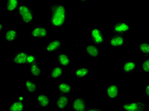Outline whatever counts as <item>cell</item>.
I'll return each instance as SVG.
<instances>
[{"label": "cell", "instance_id": "cell-1", "mask_svg": "<svg viewBox=\"0 0 149 111\" xmlns=\"http://www.w3.org/2000/svg\"><path fill=\"white\" fill-rule=\"evenodd\" d=\"M49 9L51 12L49 17V21L51 25L54 28H62L66 21L65 6L59 3H55L50 5Z\"/></svg>", "mask_w": 149, "mask_h": 111}, {"label": "cell", "instance_id": "cell-2", "mask_svg": "<svg viewBox=\"0 0 149 111\" xmlns=\"http://www.w3.org/2000/svg\"><path fill=\"white\" fill-rule=\"evenodd\" d=\"M23 24H31L35 20V13L31 6L21 4L17 10Z\"/></svg>", "mask_w": 149, "mask_h": 111}, {"label": "cell", "instance_id": "cell-3", "mask_svg": "<svg viewBox=\"0 0 149 111\" xmlns=\"http://www.w3.org/2000/svg\"><path fill=\"white\" fill-rule=\"evenodd\" d=\"M89 36L93 43L98 46L103 44L106 41L105 33L99 26L92 27L89 32Z\"/></svg>", "mask_w": 149, "mask_h": 111}, {"label": "cell", "instance_id": "cell-4", "mask_svg": "<svg viewBox=\"0 0 149 111\" xmlns=\"http://www.w3.org/2000/svg\"><path fill=\"white\" fill-rule=\"evenodd\" d=\"M132 28L130 22L123 20H118L113 22L111 34H124Z\"/></svg>", "mask_w": 149, "mask_h": 111}, {"label": "cell", "instance_id": "cell-5", "mask_svg": "<svg viewBox=\"0 0 149 111\" xmlns=\"http://www.w3.org/2000/svg\"><path fill=\"white\" fill-rule=\"evenodd\" d=\"M49 33V28L47 26L43 25H34L31 27V29H30V36L33 39L36 38L45 39Z\"/></svg>", "mask_w": 149, "mask_h": 111}, {"label": "cell", "instance_id": "cell-6", "mask_svg": "<svg viewBox=\"0 0 149 111\" xmlns=\"http://www.w3.org/2000/svg\"><path fill=\"white\" fill-rule=\"evenodd\" d=\"M29 52L24 50H19L15 52L11 57L10 62L13 65H28V60Z\"/></svg>", "mask_w": 149, "mask_h": 111}, {"label": "cell", "instance_id": "cell-7", "mask_svg": "<svg viewBox=\"0 0 149 111\" xmlns=\"http://www.w3.org/2000/svg\"><path fill=\"white\" fill-rule=\"evenodd\" d=\"M127 43V38L124 34H111L108 39V44L113 48L124 46Z\"/></svg>", "mask_w": 149, "mask_h": 111}, {"label": "cell", "instance_id": "cell-8", "mask_svg": "<svg viewBox=\"0 0 149 111\" xmlns=\"http://www.w3.org/2000/svg\"><path fill=\"white\" fill-rule=\"evenodd\" d=\"M107 99L110 101L116 100L120 93V90L118 85L115 82H110L108 84L107 90Z\"/></svg>", "mask_w": 149, "mask_h": 111}, {"label": "cell", "instance_id": "cell-9", "mask_svg": "<svg viewBox=\"0 0 149 111\" xmlns=\"http://www.w3.org/2000/svg\"><path fill=\"white\" fill-rule=\"evenodd\" d=\"M73 111H86L87 110V102L82 97H76L73 99L71 105Z\"/></svg>", "mask_w": 149, "mask_h": 111}, {"label": "cell", "instance_id": "cell-10", "mask_svg": "<svg viewBox=\"0 0 149 111\" xmlns=\"http://www.w3.org/2000/svg\"><path fill=\"white\" fill-rule=\"evenodd\" d=\"M91 71L90 67L86 65H82L78 67L74 70L73 74L74 78L77 79L82 81L84 78H86L87 76L89 75Z\"/></svg>", "mask_w": 149, "mask_h": 111}, {"label": "cell", "instance_id": "cell-11", "mask_svg": "<svg viewBox=\"0 0 149 111\" xmlns=\"http://www.w3.org/2000/svg\"><path fill=\"white\" fill-rule=\"evenodd\" d=\"M85 51L93 59H96L101 54V49L94 43H87L84 47Z\"/></svg>", "mask_w": 149, "mask_h": 111}, {"label": "cell", "instance_id": "cell-12", "mask_svg": "<svg viewBox=\"0 0 149 111\" xmlns=\"http://www.w3.org/2000/svg\"><path fill=\"white\" fill-rule=\"evenodd\" d=\"M63 48V43L59 38H55L47 43L45 52L47 53H52L54 52L59 50Z\"/></svg>", "mask_w": 149, "mask_h": 111}, {"label": "cell", "instance_id": "cell-13", "mask_svg": "<svg viewBox=\"0 0 149 111\" xmlns=\"http://www.w3.org/2000/svg\"><path fill=\"white\" fill-rule=\"evenodd\" d=\"M122 107H123L124 111L147 109V102H123V104H122Z\"/></svg>", "mask_w": 149, "mask_h": 111}, {"label": "cell", "instance_id": "cell-14", "mask_svg": "<svg viewBox=\"0 0 149 111\" xmlns=\"http://www.w3.org/2000/svg\"><path fill=\"white\" fill-rule=\"evenodd\" d=\"M70 102V97L68 95L59 94L56 100V105L59 110H64L67 108Z\"/></svg>", "mask_w": 149, "mask_h": 111}, {"label": "cell", "instance_id": "cell-15", "mask_svg": "<svg viewBox=\"0 0 149 111\" xmlns=\"http://www.w3.org/2000/svg\"><path fill=\"white\" fill-rule=\"evenodd\" d=\"M138 68V63L135 60H124L123 62V72L125 74H128L134 71Z\"/></svg>", "mask_w": 149, "mask_h": 111}, {"label": "cell", "instance_id": "cell-16", "mask_svg": "<svg viewBox=\"0 0 149 111\" xmlns=\"http://www.w3.org/2000/svg\"><path fill=\"white\" fill-rule=\"evenodd\" d=\"M56 90L59 94L69 95L72 92V85L69 82L60 81L57 83Z\"/></svg>", "mask_w": 149, "mask_h": 111}, {"label": "cell", "instance_id": "cell-17", "mask_svg": "<svg viewBox=\"0 0 149 111\" xmlns=\"http://www.w3.org/2000/svg\"><path fill=\"white\" fill-rule=\"evenodd\" d=\"M37 103L40 107L42 108L49 107L50 104V99L49 95L46 93H39L36 96Z\"/></svg>", "mask_w": 149, "mask_h": 111}, {"label": "cell", "instance_id": "cell-18", "mask_svg": "<svg viewBox=\"0 0 149 111\" xmlns=\"http://www.w3.org/2000/svg\"><path fill=\"white\" fill-rule=\"evenodd\" d=\"M56 60L58 64L63 67L68 66L71 64V58L68 54L64 52H59L56 54Z\"/></svg>", "mask_w": 149, "mask_h": 111}, {"label": "cell", "instance_id": "cell-19", "mask_svg": "<svg viewBox=\"0 0 149 111\" xmlns=\"http://www.w3.org/2000/svg\"><path fill=\"white\" fill-rule=\"evenodd\" d=\"M19 31L15 28H9L5 31V40L6 43H12L18 38Z\"/></svg>", "mask_w": 149, "mask_h": 111}, {"label": "cell", "instance_id": "cell-20", "mask_svg": "<svg viewBox=\"0 0 149 111\" xmlns=\"http://www.w3.org/2000/svg\"><path fill=\"white\" fill-rule=\"evenodd\" d=\"M26 105L24 102H21L17 100L10 102L7 107L8 111H24Z\"/></svg>", "mask_w": 149, "mask_h": 111}, {"label": "cell", "instance_id": "cell-21", "mask_svg": "<svg viewBox=\"0 0 149 111\" xmlns=\"http://www.w3.org/2000/svg\"><path fill=\"white\" fill-rule=\"evenodd\" d=\"M136 46L138 52L141 55L146 57H149V41L142 40L136 43Z\"/></svg>", "mask_w": 149, "mask_h": 111}, {"label": "cell", "instance_id": "cell-22", "mask_svg": "<svg viewBox=\"0 0 149 111\" xmlns=\"http://www.w3.org/2000/svg\"><path fill=\"white\" fill-rule=\"evenodd\" d=\"M64 72L63 67L60 65H56L53 66L50 70V77L52 79H59L61 77Z\"/></svg>", "mask_w": 149, "mask_h": 111}, {"label": "cell", "instance_id": "cell-23", "mask_svg": "<svg viewBox=\"0 0 149 111\" xmlns=\"http://www.w3.org/2000/svg\"><path fill=\"white\" fill-rule=\"evenodd\" d=\"M26 92L28 94L36 93L38 91V86L29 79H26L25 82Z\"/></svg>", "mask_w": 149, "mask_h": 111}, {"label": "cell", "instance_id": "cell-24", "mask_svg": "<svg viewBox=\"0 0 149 111\" xmlns=\"http://www.w3.org/2000/svg\"><path fill=\"white\" fill-rule=\"evenodd\" d=\"M20 4L19 0H7L6 1L5 10L7 12H12L17 10Z\"/></svg>", "mask_w": 149, "mask_h": 111}, {"label": "cell", "instance_id": "cell-25", "mask_svg": "<svg viewBox=\"0 0 149 111\" xmlns=\"http://www.w3.org/2000/svg\"><path fill=\"white\" fill-rule=\"evenodd\" d=\"M29 66L30 69V72H31V74L32 76L34 77H39L40 76L41 69H40L38 60L31 63V64L29 65Z\"/></svg>", "mask_w": 149, "mask_h": 111}, {"label": "cell", "instance_id": "cell-26", "mask_svg": "<svg viewBox=\"0 0 149 111\" xmlns=\"http://www.w3.org/2000/svg\"><path fill=\"white\" fill-rule=\"evenodd\" d=\"M141 70L145 74L149 73V57H147L143 62H141L140 65Z\"/></svg>", "mask_w": 149, "mask_h": 111}, {"label": "cell", "instance_id": "cell-27", "mask_svg": "<svg viewBox=\"0 0 149 111\" xmlns=\"http://www.w3.org/2000/svg\"><path fill=\"white\" fill-rule=\"evenodd\" d=\"M38 59L37 56L35 54V53H33L32 52H29V54L28 56V65H30L31 63H33L34 62L36 61V60H38Z\"/></svg>", "mask_w": 149, "mask_h": 111}, {"label": "cell", "instance_id": "cell-28", "mask_svg": "<svg viewBox=\"0 0 149 111\" xmlns=\"http://www.w3.org/2000/svg\"><path fill=\"white\" fill-rule=\"evenodd\" d=\"M143 93L145 94V95L149 99V82L148 81L145 82L143 84Z\"/></svg>", "mask_w": 149, "mask_h": 111}, {"label": "cell", "instance_id": "cell-29", "mask_svg": "<svg viewBox=\"0 0 149 111\" xmlns=\"http://www.w3.org/2000/svg\"><path fill=\"white\" fill-rule=\"evenodd\" d=\"M86 111H105L101 107H90L87 109Z\"/></svg>", "mask_w": 149, "mask_h": 111}, {"label": "cell", "instance_id": "cell-30", "mask_svg": "<svg viewBox=\"0 0 149 111\" xmlns=\"http://www.w3.org/2000/svg\"><path fill=\"white\" fill-rule=\"evenodd\" d=\"M5 26V23L4 21H1L0 23V32H2L3 30H4Z\"/></svg>", "mask_w": 149, "mask_h": 111}, {"label": "cell", "instance_id": "cell-31", "mask_svg": "<svg viewBox=\"0 0 149 111\" xmlns=\"http://www.w3.org/2000/svg\"><path fill=\"white\" fill-rule=\"evenodd\" d=\"M147 109H137V110H125V111H147Z\"/></svg>", "mask_w": 149, "mask_h": 111}, {"label": "cell", "instance_id": "cell-32", "mask_svg": "<svg viewBox=\"0 0 149 111\" xmlns=\"http://www.w3.org/2000/svg\"><path fill=\"white\" fill-rule=\"evenodd\" d=\"M16 100H19V101H21V102H24V97H17V98H16Z\"/></svg>", "mask_w": 149, "mask_h": 111}]
</instances>
